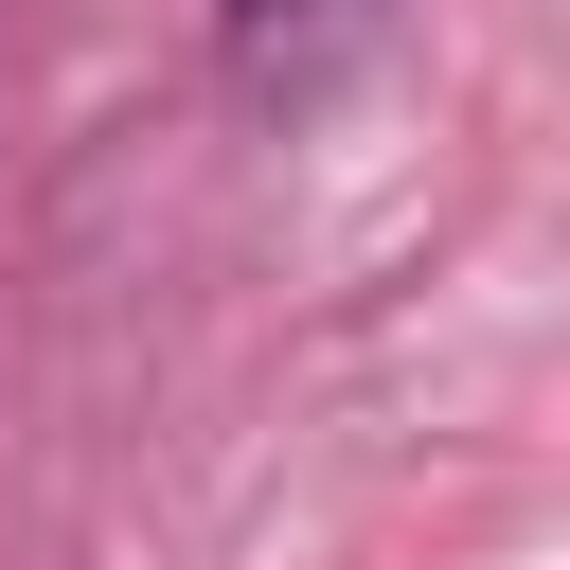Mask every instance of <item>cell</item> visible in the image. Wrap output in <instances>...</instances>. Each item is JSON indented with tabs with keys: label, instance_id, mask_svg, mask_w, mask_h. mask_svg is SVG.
Returning <instances> with one entry per match:
<instances>
[{
	"label": "cell",
	"instance_id": "obj_1",
	"mask_svg": "<svg viewBox=\"0 0 570 570\" xmlns=\"http://www.w3.org/2000/svg\"><path fill=\"white\" fill-rule=\"evenodd\" d=\"M214 36H232V89L303 107V89H338V71L392 36V0H214Z\"/></svg>",
	"mask_w": 570,
	"mask_h": 570
}]
</instances>
